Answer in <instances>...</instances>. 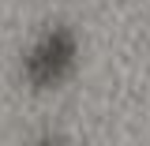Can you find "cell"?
Returning a JSON list of instances; mask_svg holds the SVG:
<instances>
[{
    "instance_id": "obj_1",
    "label": "cell",
    "mask_w": 150,
    "mask_h": 146,
    "mask_svg": "<svg viewBox=\"0 0 150 146\" xmlns=\"http://www.w3.org/2000/svg\"><path fill=\"white\" fill-rule=\"evenodd\" d=\"M71 53L75 49H71V37L68 34L45 37L34 53L26 56V75H30L34 83H56V79L64 75V68L71 64Z\"/></svg>"
}]
</instances>
